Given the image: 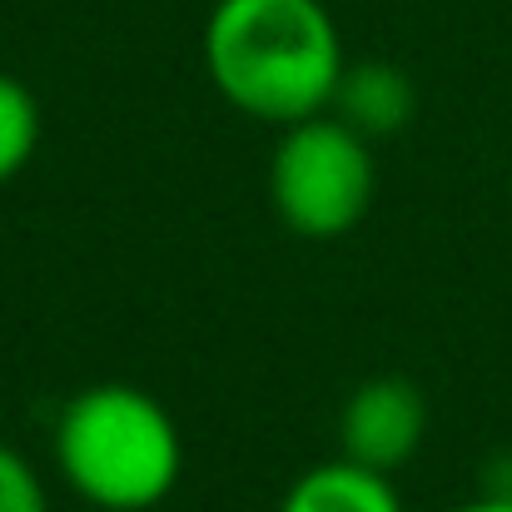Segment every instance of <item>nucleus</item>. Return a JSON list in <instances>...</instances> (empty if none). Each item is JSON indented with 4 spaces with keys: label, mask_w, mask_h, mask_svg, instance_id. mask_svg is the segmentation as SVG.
Returning <instances> with one entry per match:
<instances>
[{
    "label": "nucleus",
    "mask_w": 512,
    "mask_h": 512,
    "mask_svg": "<svg viewBox=\"0 0 512 512\" xmlns=\"http://www.w3.org/2000/svg\"><path fill=\"white\" fill-rule=\"evenodd\" d=\"M279 512H403V498L388 473L334 458V463H314L309 473H299Z\"/></svg>",
    "instance_id": "6"
},
{
    "label": "nucleus",
    "mask_w": 512,
    "mask_h": 512,
    "mask_svg": "<svg viewBox=\"0 0 512 512\" xmlns=\"http://www.w3.org/2000/svg\"><path fill=\"white\" fill-rule=\"evenodd\" d=\"M423 433H428V403H423L418 383L383 373V378L358 383L343 398L339 458L393 478L403 463H413V453L423 448Z\"/></svg>",
    "instance_id": "4"
},
{
    "label": "nucleus",
    "mask_w": 512,
    "mask_h": 512,
    "mask_svg": "<svg viewBox=\"0 0 512 512\" xmlns=\"http://www.w3.org/2000/svg\"><path fill=\"white\" fill-rule=\"evenodd\" d=\"M373 189V140L334 110L279 130V145L269 155V204L289 234L314 244L353 234L373 209Z\"/></svg>",
    "instance_id": "3"
},
{
    "label": "nucleus",
    "mask_w": 512,
    "mask_h": 512,
    "mask_svg": "<svg viewBox=\"0 0 512 512\" xmlns=\"http://www.w3.org/2000/svg\"><path fill=\"white\" fill-rule=\"evenodd\" d=\"M0 512H50L35 463L10 443H0Z\"/></svg>",
    "instance_id": "8"
},
{
    "label": "nucleus",
    "mask_w": 512,
    "mask_h": 512,
    "mask_svg": "<svg viewBox=\"0 0 512 512\" xmlns=\"http://www.w3.org/2000/svg\"><path fill=\"white\" fill-rule=\"evenodd\" d=\"M55 468L100 512H150L184 473L174 413L135 383L80 388L55 418Z\"/></svg>",
    "instance_id": "2"
},
{
    "label": "nucleus",
    "mask_w": 512,
    "mask_h": 512,
    "mask_svg": "<svg viewBox=\"0 0 512 512\" xmlns=\"http://www.w3.org/2000/svg\"><path fill=\"white\" fill-rule=\"evenodd\" d=\"M413 105H418L413 80L398 65H388V60H358V65H343V80H339V90H334V105L329 110L339 120H348L358 135L378 140V135L403 130L413 120Z\"/></svg>",
    "instance_id": "5"
},
{
    "label": "nucleus",
    "mask_w": 512,
    "mask_h": 512,
    "mask_svg": "<svg viewBox=\"0 0 512 512\" xmlns=\"http://www.w3.org/2000/svg\"><path fill=\"white\" fill-rule=\"evenodd\" d=\"M199 50L219 100L274 130L324 115L348 65L324 0H214Z\"/></svg>",
    "instance_id": "1"
},
{
    "label": "nucleus",
    "mask_w": 512,
    "mask_h": 512,
    "mask_svg": "<svg viewBox=\"0 0 512 512\" xmlns=\"http://www.w3.org/2000/svg\"><path fill=\"white\" fill-rule=\"evenodd\" d=\"M40 100L30 95V85H20L15 75L0 70V184H10L40 150Z\"/></svg>",
    "instance_id": "7"
},
{
    "label": "nucleus",
    "mask_w": 512,
    "mask_h": 512,
    "mask_svg": "<svg viewBox=\"0 0 512 512\" xmlns=\"http://www.w3.org/2000/svg\"><path fill=\"white\" fill-rule=\"evenodd\" d=\"M453 512H512V493H493V498H478V503H458Z\"/></svg>",
    "instance_id": "9"
}]
</instances>
